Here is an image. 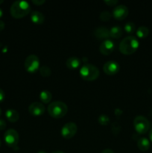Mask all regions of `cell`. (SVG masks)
Returning a JSON list of instances; mask_svg holds the SVG:
<instances>
[{
  "label": "cell",
  "instance_id": "1",
  "mask_svg": "<svg viewBox=\"0 0 152 153\" xmlns=\"http://www.w3.org/2000/svg\"><path fill=\"white\" fill-rule=\"evenodd\" d=\"M10 11L13 17L20 19L30 13L31 6L26 1H16L10 6Z\"/></svg>",
  "mask_w": 152,
  "mask_h": 153
},
{
  "label": "cell",
  "instance_id": "2",
  "mask_svg": "<svg viewBox=\"0 0 152 153\" xmlns=\"http://www.w3.org/2000/svg\"><path fill=\"white\" fill-rule=\"evenodd\" d=\"M139 46L138 39L134 36L125 37L119 43V50L124 55H131L134 53Z\"/></svg>",
  "mask_w": 152,
  "mask_h": 153
},
{
  "label": "cell",
  "instance_id": "3",
  "mask_svg": "<svg viewBox=\"0 0 152 153\" xmlns=\"http://www.w3.org/2000/svg\"><path fill=\"white\" fill-rule=\"evenodd\" d=\"M68 107L64 102L61 101H54L48 106V112L49 115L55 119L62 118L66 114Z\"/></svg>",
  "mask_w": 152,
  "mask_h": 153
},
{
  "label": "cell",
  "instance_id": "4",
  "mask_svg": "<svg viewBox=\"0 0 152 153\" xmlns=\"http://www.w3.org/2000/svg\"><path fill=\"white\" fill-rule=\"evenodd\" d=\"M100 72L95 65L85 64L80 68V75L86 81H94L99 76Z\"/></svg>",
  "mask_w": 152,
  "mask_h": 153
},
{
  "label": "cell",
  "instance_id": "5",
  "mask_svg": "<svg viewBox=\"0 0 152 153\" xmlns=\"http://www.w3.org/2000/svg\"><path fill=\"white\" fill-rule=\"evenodd\" d=\"M150 122L144 116H137L134 118V126L136 131L139 134H145L150 128Z\"/></svg>",
  "mask_w": 152,
  "mask_h": 153
},
{
  "label": "cell",
  "instance_id": "6",
  "mask_svg": "<svg viewBox=\"0 0 152 153\" xmlns=\"http://www.w3.org/2000/svg\"><path fill=\"white\" fill-rule=\"evenodd\" d=\"M40 59L35 55H30L25 58L24 67L27 72L30 73H34L40 69Z\"/></svg>",
  "mask_w": 152,
  "mask_h": 153
},
{
  "label": "cell",
  "instance_id": "7",
  "mask_svg": "<svg viewBox=\"0 0 152 153\" xmlns=\"http://www.w3.org/2000/svg\"><path fill=\"white\" fill-rule=\"evenodd\" d=\"M4 140L7 146L15 149L19 142V134L13 128H10L4 132Z\"/></svg>",
  "mask_w": 152,
  "mask_h": 153
},
{
  "label": "cell",
  "instance_id": "8",
  "mask_svg": "<svg viewBox=\"0 0 152 153\" xmlns=\"http://www.w3.org/2000/svg\"><path fill=\"white\" fill-rule=\"evenodd\" d=\"M77 127L75 123L69 122L61 128V135L66 139L72 138L77 133Z\"/></svg>",
  "mask_w": 152,
  "mask_h": 153
},
{
  "label": "cell",
  "instance_id": "9",
  "mask_svg": "<svg viewBox=\"0 0 152 153\" xmlns=\"http://www.w3.org/2000/svg\"><path fill=\"white\" fill-rule=\"evenodd\" d=\"M128 13H129V10L126 6L124 4H119L114 7L112 15L116 19L122 20L128 16Z\"/></svg>",
  "mask_w": 152,
  "mask_h": 153
},
{
  "label": "cell",
  "instance_id": "10",
  "mask_svg": "<svg viewBox=\"0 0 152 153\" xmlns=\"http://www.w3.org/2000/svg\"><path fill=\"white\" fill-rule=\"evenodd\" d=\"M45 111H46V108L44 105L39 102H32L28 107V112L32 116H41L45 113Z\"/></svg>",
  "mask_w": 152,
  "mask_h": 153
},
{
  "label": "cell",
  "instance_id": "11",
  "mask_svg": "<svg viewBox=\"0 0 152 153\" xmlns=\"http://www.w3.org/2000/svg\"><path fill=\"white\" fill-rule=\"evenodd\" d=\"M115 47H116V45H115L114 42L113 40L107 39L101 42L99 46V51L103 55H108L114 51Z\"/></svg>",
  "mask_w": 152,
  "mask_h": 153
},
{
  "label": "cell",
  "instance_id": "12",
  "mask_svg": "<svg viewBox=\"0 0 152 153\" xmlns=\"http://www.w3.org/2000/svg\"><path fill=\"white\" fill-rule=\"evenodd\" d=\"M103 70L107 75H115L119 72V63L115 61H109L104 64Z\"/></svg>",
  "mask_w": 152,
  "mask_h": 153
},
{
  "label": "cell",
  "instance_id": "13",
  "mask_svg": "<svg viewBox=\"0 0 152 153\" xmlns=\"http://www.w3.org/2000/svg\"><path fill=\"white\" fill-rule=\"evenodd\" d=\"M94 37L99 40H107L110 37V30L104 26H100L94 30Z\"/></svg>",
  "mask_w": 152,
  "mask_h": 153
},
{
  "label": "cell",
  "instance_id": "14",
  "mask_svg": "<svg viewBox=\"0 0 152 153\" xmlns=\"http://www.w3.org/2000/svg\"><path fill=\"white\" fill-rule=\"evenodd\" d=\"M31 19L34 23L41 25L44 22V15L38 10H34L31 13Z\"/></svg>",
  "mask_w": 152,
  "mask_h": 153
},
{
  "label": "cell",
  "instance_id": "15",
  "mask_svg": "<svg viewBox=\"0 0 152 153\" xmlns=\"http://www.w3.org/2000/svg\"><path fill=\"white\" fill-rule=\"evenodd\" d=\"M80 64H81V61L78 58H76V57L69 58L66 60V67L68 68L71 69V70L77 69V67H80Z\"/></svg>",
  "mask_w": 152,
  "mask_h": 153
},
{
  "label": "cell",
  "instance_id": "16",
  "mask_svg": "<svg viewBox=\"0 0 152 153\" xmlns=\"http://www.w3.org/2000/svg\"><path fill=\"white\" fill-rule=\"evenodd\" d=\"M5 117L10 122L16 123L19 120V114L14 109H7L5 111Z\"/></svg>",
  "mask_w": 152,
  "mask_h": 153
},
{
  "label": "cell",
  "instance_id": "17",
  "mask_svg": "<svg viewBox=\"0 0 152 153\" xmlns=\"http://www.w3.org/2000/svg\"><path fill=\"white\" fill-rule=\"evenodd\" d=\"M150 140L146 137H140L137 141V146L141 151H147L150 148Z\"/></svg>",
  "mask_w": 152,
  "mask_h": 153
},
{
  "label": "cell",
  "instance_id": "18",
  "mask_svg": "<svg viewBox=\"0 0 152 153\" xmlns=\"http://www.w3.org/2000/svg\"><path fill=\"white\" fill-rule=\"evenodd\" d=\"M123 34V30L120 26H113L110 29V37L112 38L118 39Z\"/></svg>",
  "mask_w": 152,
  "mask_h": 153
},
{
  "label": "cell",
  "instance_id": "19",
  "mask_svg": "<svg viewBox=\"0 0 152 153\" xmlns=\"http://www.w3.org/2000/svg\"><path fill=\"white\" fill-rule=\"evenodd\" d=\"M40 99L42 102L45 103V104H47V103L50 102L51 100H52V95L49 91H47V90H43V91H42L40 92Z\"/></svg>",
  "mask_w": 152,
  "mask_h": 153
},
{
  "label": "cell",
  "instance_id": "20",
  "mask_svg": "<svg viewBox=\"0 0 152 153\" xmlns=\"http://www.w3.org/2000/svg\"><path fill=\"white\" fill-rule=\"evenodd\" d=\"M136 34L139 38H145L149 34V29L145 26H140L136 30Z\"/></svg>",
  "mask_w": 152,
  "mask_h": 153
},
{
  "label": "cell",
  "instance_id": "21",
  "mask_svg": "<svg viewBox=\"0 0 152 153\" xmlns=\"http://www.w3.org/2000/svg\"><path fill=\"white\" fill-rule=\"evenodd\" d=\"M39 72H40V74L43 77L45 78L49 77V76H50L51 74H52V70H51V69L46 65L40 67V69H39Z\"/></svg>",
  "mask_w": 152,
  "mask_h": 153
},
{
  "label": "cell",
  "instance_id": "22",
  "mask_svg": "<svg viewBox=\"0 0 152 153\" xmlns=\"http://www.w3.org/2000/svg\"><path fill=\"white\" fill-rule=\"evenodd\" d=\"M124 29L126 31L128 34H132L134 31H136V25L134 22H127L125 25V27H124Z\"/></svg>",
  "mask_w": 152,
  "mask_h": 153
},
{
  "label": "cell",
  "instance_id": "23",
  "mask_svg": "<svg viewBox=\"0 0 152 153\" xmlns=\"http://www.w3.org/2000/svg\"><path fill=\"white\" fill-rule=\"evenodd\" d=\"M112 13H110L108 10H104V11L101 12L99 15V18L101 21H104V22H106V21H109L112 17Z\"/></svg>",
  "mask_w": 152,
  "mask_h": 153
},
{
  "label": "cell",
  "instance_id": "24",
  "mask_svg": "<svg viewBox=\"0 0 152 153\" xmlns=\"http://www.w3.org/2000/svg\"><path fill=\"white\" fill-rule=\"evenodd\" d=\"M98 123L101 124V126H107L110 123V117L107 115L101 114L98 117Z\"/></svg>",
  "mask_w": 152,
  "mask_h": 153
},
{
  "label": "cell",
  "instance_id": "25",
  "mask_svg": "<svg viewBox=\"0 0 152 153\" xmlns=\"http://www.w3.org/2000/svg\"><path fill=\"white\" fill-rule=\"evenodd\" d=\"M111 129H112V131H113V133H114L115 134H116L120 131L121 127L117 123H113V126H112L111 127Z\"/></svg>",
  "mask_w": 152,
  "mask_h": 153
},
{
  "label": "cell",
  "instance_id": "26",
  "mask_svg": "<svg viewBox=\"0 0 152 153\" xmlns=\"http://www.w3.org/2000/svg\"><path fill=\"white\" fill-rule=\"evenodd\" d=\"M104 2L109 6H114L118 3L117 0H104Z\"/></svg>",
  "mask_w": 152,
  "mask_h": 153
},
{
  "label": "cell",
  "instance_id": "27",
  "mask_svg": "<svg viewBox=\"0 0 152 153\" xmlns=\"http://www.w3.org/2000/svg\"><path fill=\"white\" fill-rule=\"evenodd\" d=\"M5 128H6L5 120L0 118V130H4Z\"/></svg>",
  "mask_w": 152,
  "mask_h": 153
},
{
  "label": "cell",
  "instance_id": "28",
  "mask_svg": "<svg viewBox=\"0 0 152 153\" xmlns=\"http://www.w3.org/2000/svg\"><path fill=\"white\" fill-rule=\"evenodd\" d=\"M4 98H5V94H4V91L0 88V102H2Z\"/></svg>",
  "mask_w": 152,
  "mask_h": 153
},
{
  "label": "cell",
  "instance_id": "29",
  "mask_svg": "<svg viewBox=\"0 0 152 153\" xmlns=\"http://www.w3.org/2000/svg\"><path fill=\"white\" fill-rule=\"evenodd\" d=\"M45 1H46L45 0H33L32 2L36 5H41V4H44Z\"/></svg>",
  "mask_w": 152,
  "mask_h": 153
},
{
  "label": "cell",
  "instance_id": "30",
  "mask_svg": "<svg viewBox=\"0 0 152 153\" xmlns=\"http://www.w3.org/2000/svg\"><path fill=\"white\" fill-rule=\"evenodd\" d=\"M5 27V24L2 20H0V31H2Z\"/></svg>",
  "mask_w": 152,
  "mask_h": 153
},
{
  "label": "cell",
  "instance_id": "31",
  "mask_svg": "<svg viewBox=\"0 0 152 153\" xmlns=\"http://www.w3.org/2000/svg\"><path fill=\"white\" fill-rule=\"evenodd\" d=\"M101 153H114V152H113V151L112 150V149H104V150L101 152Z\"/></svg>",
  "mask_w": 152,
  "mask_h": 153
},
{
  "label": "cell",
  "instance_id": "32",
  "mask_svg": "<svg viewBox=\"0 0 152 153\" xmlns=\"http://www.w3.org/2000/svg\"><path fill=\"white\" fill-rule=\"evenodd\" d=\"M149 138H150L151 141L152 142V128L151 129V131H149Z\"/></svg>",
  "mask_w": 152,
  "mask_h": 153
},
{
  "label": "cell",
  "instance_id": "33",
  "mask_svg": "<svg viewBox=\"0 0 152 153\" xmlns=\"http://www.w3.org/2000/svg\"><path fill=\"white\" fill-rule=\"evenodd\" d=\"M52 153H64V152L61 150H56V151H54V152H52Z\"/></svg>",
  "mask_w": 152,
  "mask_h": 153
},
{
  "label": "cell",
  "instance_id": "34",
  "mask_svg": "<svg viewBox=\"0 0 152 153\" xmlns=\"http://www.w3.org/2000/svg\"><path fill=\"white\" fill-rule=\"evenodd\" d=\"M2 16H3V10L0 8V18L2 17Z\"/></svg>",
  "mask_w": 152,
  "mask_h": 153
},
{
  "label": "cell",
  "instance_id": "35",
  "mask_svg": "<svg viewBox=\"0 0 152 153\" xmlns=\"http://www.w3.org/2000/svg\"><path fill=\"white\" fill-rule=\"evenodd\" d=\"M37 153H47V152H44V151H40V152H38Z\"/></svg>",
  "mask_w": 152,
  "mask_h": 153
},
{
  "label": "cell",
  "instance_id": "36",
  "mask_svg": "<svg viewBox=\"0 0 152 153\" xmlns=\"http://www.w3.org/2000/svg\"><path fill=\"white\" fill-rule=\"evenodd\" d=\"M3 1H4L3 0H0V4H1V3H3Z\"/></svg>",
  "mask_w": 152,
  "mask_h": 153
},
{
  "label": "cell",
  "instance_id": "37",
  "mask_svg": "<svg viewBox=\"0 0 152 153\" xmlns=\"http://www.w3.org/2000/svg\"><path fill=\"white\" fill-rule=\"evenodd\" d=\"M1 108H0V116H1Z\"/></svg>",
  "mask_w": 152,
  "mask_h": 153
},
{
  "label": "cell",
  "instance_id": "38",
  "mask_svg": "<svg viewBox=\"0 0 152 153\" xmlns=\"http://www.w3.org/2000/svg\"><path fill=\"white\" fill-rule=\"evenodd\" d=\"M1 140H0V146H1Z\"/></svg>",
  "mask_w": 152,
  "mask_h": 153
}]
</instances>
